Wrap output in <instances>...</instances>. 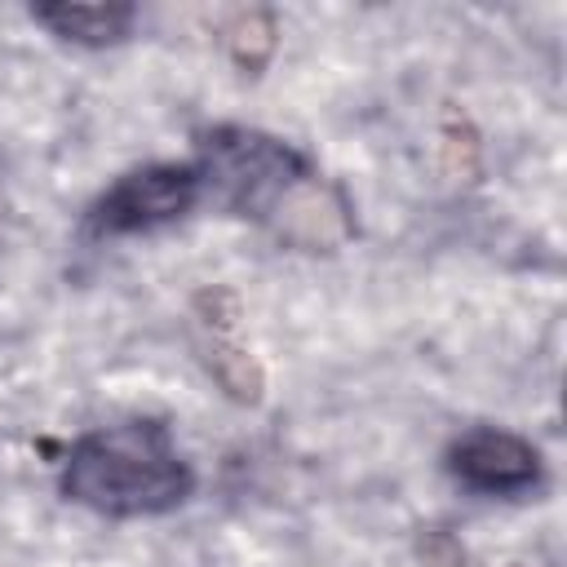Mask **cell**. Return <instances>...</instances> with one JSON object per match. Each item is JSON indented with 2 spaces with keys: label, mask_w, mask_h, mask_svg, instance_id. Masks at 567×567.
<instances>
[{
  "label": "cell",
  "mask_w": 567,
  "mask_h": 567,
  "mask_svg": "<svg viewBox=\"0 0 567 567\" xmlns=\"http://www.w3.org/2000/svg\"><path fill=\"white\" fill-rule=\"evenodd\" d=\"M195 487L190 465L177 456L173 439L155 421H128L84 434L62 465V492L111 518L164 514L182 505Z\"/></svg>",
  "instance_id": "obj_1"
},
{
  "label": "cell",
  "mask_w": 567,
  "mask_h": 567,
  "mask_svg": "<svg viewBox=\"0 0 567 567\" xmlns=\"http://www.w3.org/2000/svg\"><path fill=\"white\" fill-rule=\"evenodd\" d=\"M199 177H208L226 204H235L239 213L257 217L270 195L292 182L297 173H306L310 164L279 137L257 133V128H213L204 137V164H195Z\"/></svg>",
  "instance_id": "obj_2"
},
{
  "label": "cell",
  "mask_w": 567,
  "mask_h": 567,
  "mask_svg": "<svg viewBox=\"0 0 567 567\" xmlns=\"http://www.w3.org/2000/svg\"><path fill=\"white\" fill-rule=\"evenodd\" d=\"M199 168L195 164H146L124 173L89 213L93 235H133L182 217L199 199Z\"/></svg>",
  "instance_id": "obj_3"
},
{
  "label": "cell",
  "mask_w": 567,
  "mask_h": 567,
  "mask_svg": "<svg viewBox=\"0 0 567 567\" xmlns=\"http://www.w3.org/2000/svg\"><path fill=\"white\" fill-rule=\"evenodd\" d=\"M257 221L288 248L297 252H337L350 244L354 235V213L350 199L323 182L319 173H297L292 182H284L270 204L257 213Z\"/></svg>",
  "instance_id": "obj_4"
},
{
  "label": "cell",
  "mask_w": 567,
  "mask_h": 567,
  "mask_svg": "<svg viewBox=\"0 0 567 567\" xmlns=\"http://www.w3.org/2000/svg\"><path fill=\"white\" fill-rule=\"evenodd\" d=\"M447 470L474 492H523L540 478V456L509 430H470L447 447Z\"/></svg>",
  "instance_id": "obj_5"
},
{
  "label": "cell",
  "mask_w": 567,
  "mask_h": 567,
  "mask_svg": "<svg viewBox=\"0 0 567 567\" xmlns=\"http://www.w3.org/2000/svg\"><path fill=\"white\" fill-rule=\"evenodd\" d=\"M31 18L75 44H115L133 27V4H35Z\"/></svg>",
  "instance_id": "obj_6"
},
{
  "label": "cell",
  "mask_w": 567,
  "mask_h": 567,
  "mask_svg": "<svg viewBox=\"0 0 567 567\" xmlns=\"http://www.w3.org/2000/svg\"><path fill=\"white\" fill-rule=\"evenodd\" d=\"M204 363L213 372V381L226 390V399L252 408L266 399V372L257 363V354L248 346H239L235 337H208L204 346Z\"/></svg>",
  "instance_id": "obj_7"
},
{
  "label": "cell",
  "mask_w": 567,
  "mask_h": 567,
  "mask_svg": "<svg viewBox=\"0 0 567 567\" xmlns=\"http://www.w3.org/2000/svg\"><path fill=\"white\" fill-rule=\"evenodd\" d=\"M221 44L230 53V62L244 71V75H261L266 62L275 58V44H279V27H275V13L270 9H239L226 18L221 27Z\"/></svg>",
  "instance_id": "obj_8"
},
{
  "label": "cell",
  "mask_w": 567,
  "mask_h": 567,
  "mask_svg": "<svg viewBox=\"0 0 567 567\" xmlns=\"http://www.w3.org/2000/svg\"><path fill=\"white\" fill-rule=\"evenodd\" d=\"M439 168L447 182H474L483 168V146L461 106H447L439 120Z\"/></svg>",
  "instance_id": "obj_9"
},
{
  "label": "cell",
  "mask_w": 567,
  "mask_h": 567,
  "mask_svg": "<svg viewBox=\"0 0 567 567\" xmlns=\"http://www.w3.org/2000/svg\"><path fill=\"white\" fill-rule=\"evenodd\" d=\"M195 319L204 323L208 337H235L239 319H244V306H239V292L226 288V284H213V288H199L195 292Z\"/></svg>",
  "instance_id": "obj_10"
}]
</instances>
